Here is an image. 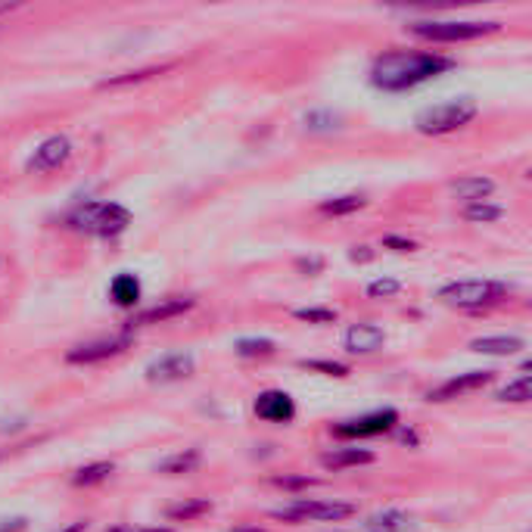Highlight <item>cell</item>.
Returning a JSON list of instances; mask_svg holds the SVG:
<instances>
[{
	"label": "cell",
	"mask_w": 532,
	"mask_h": 532,
	"mask_svg": "<svg viewBox=\"0 0 532 532\" xmlns=\"http://www.w3.org/2000/svg\"><path fill=\"white\" fill-rule=\"evenodd\" d=\"M172 65H150V69H141V72H128V75H118V78H107L103 82V88H122V84H134V82H147V78L153 75H162V72H168Z\"/></svg>",
	"instance_id": "28"
},
{
	"label": "cell",
	"mask_w": 532,
	"mask_h": 532,
	"mask_svg": "<svg viewBox=\"0 0 532 532\" xmlns=\"http://www.w3.org/2000/svg\"><path fill=\"white\" fill-rule=\"evenodd\" d=\"M408 529H411V517L396 508L380 511V514L367 517L365 523V532H408Z\"/></svg>",
	"instance_id": "19"
},
{
	"label": "cell",
	"mask_w": 532,
	"mask_h": 532,
	"mask_svg": "<svg viewBox=\"0 0 532 532\" xmlns=\"http://www.w3.org/2000/svg\"><path fill=\"white\" fill-rule=\"evenodd\" d=\"M504 215L502 206H495V202L483 200V202H470V206H464V219L468 221H479V225H489V221H498Z\"/></svg>",
	"instance_id": "27"
},
{
	"label": "cell",
	"mask_w": 532,
	"mask_h": 532,
	"mask_svg": "<svg viewBox=\"0 0 532 532\" xmlns=\"http://www.w3.org/2000/svg\"><path fill=\"white\" fill-rule=\"evenodd\" d=\"M234 352L240 355V358H268V355L278 352V346L268 337H240L234 343Z\"/></svg>",
	"instance_id": "24"
},
{
	"label": "cell",
	"mask_w": 532,
	"mask_h": 532,
	"mask_svg": "<svg viewBox=\"0 0 532 532\" xmlns=\"http://www.w3.org/2000/svg\"><path fill=\"white\" fill-rule=\"evenodd\" d=\"M193 371H196V358L190 352L177 349V352H166L150 361L143 377L156 386H168V383H181V380L193 377Z\"/></svg>",
	"instance_id": "8"
},
{
	"label": "cell",
	"mask_w": 532,
	"mask_h": 532,
	"mask_svg": "<svg viewBox=\"0 0 532 532\" xmlns=\"http://www.w3.org/2000/svg\"><path fill=\"white\" fill-rule=\"evenodd\" d=\"M231 532H265V529H259V527H236Z\"/></svg>",
	"instance_id": "39"
},
{
	"label": "cell",
	"mask_w": 532,
	"mask_h": 532,
	"mask_svg": "<svg viewBox=\"0 0 532 532\" xmlns=\"http://www.w3.org/2000/svg\"><path fill=\"white\" fill-rule=\"evenodd\" d=\"M131 343H134L131 330L118 333V337L88 339V343L72 346V349L65 352V361H69V365H97V361H107V358H116V355H122Z\"/></svg>",
	"instance_id": "9"
},
{
	"label": "cell",
	"mask_w": 532,
	"mask_h": 532,
	"mask_svg": "<svg viewBox=\"0 0 532 532\" xmlns=\"http://www.w3.org/2000/svg\"><path fill=\"white\" fill-rule=\"evenodd\" d=\"M84 529H88V520H75V523H69V527H63L56 532H84Z\"/></svg>",
	"instance_id": "37"
},
{
	"label": "cell",
	"mask_w": 532,
	"mask_h": 532,
	"mask_svg": "<svg viewBox=\"0 0 532 532\" xmlns=\"http://www.w3.org/2000/svg\"><path fill=\"white\" fill-rule=\"evenodd\" d=\"M399 290H402V284H399L396 278H377L367 284V296H371V299H390V296H396Z\"/></svg>",
	"instance_id": "30"
},
{
	"label": "cell",
	"mask_w": 532,
	"mask_h": 532,
	"mask_svg": "<svg viewBox=\"0 0 532 532\" xmlns=\"http://www.w3.org/2000/svg\"><path fill=\"white\" fill-rule=\"evenodd\" d=\"M200 464H202V451L200 449H184V451H177V455L166 458V461H162L156 470L168 473V476H181V473H193Z\"/></svg>",
	"instance_id": "22"
},
{
	"label": "cell",
	"mask_w": 532,
	"mask_h": 532,
	"mask_svg": "<svg viewBox=\"0 0 532 532\" xmlns=\"http://www.w3.org/2000/svg\"><path fill=\"white\" fill-rule=\"evenodd\" d=\"M498 22H458V19H417L408 25V31L420 41L433 44H461V41H476L492 31H498Z\"/></svg>",
	"instance_id": "5"
},
{
	"label": "cell",
	"mask_w": 532,
	"mask_h": 532,
	"mask_svg": "<svg viewBox=\"0 0 532 532\" xmlns=\"http://www.w3.org/2000/svg\"><path fill=\"white\" fill-rule=\"evenodd\" d=\"M383 246L386 249H396V253H414V240H405V236H386L383 240Z\"/></svg>",
	"instance_id": "34"
},
{
	"label": "cell",
	"mask_w": 532,
	"mask_h": 532,
	"mask_svg": "<svg viewBox=\"0 0 532 532\" xmlns=\"http://www.w3.org/2000/svg\"><path fill=\"white\" fill-rule=\"evenodd\" d=\"M451 193H455L458 200H464L470 206V202L489 200V196L495 193V181H492V177H483V175L458 177V181H451Z\"/></svg>",
	"instance_id": "16"
},
{
	"label": "cell",
	"mask_w": 532,
	"mask_h": 532,
	"mask_svg": "<svg viewBox=\"0 0 532 532\" xmlns=\"http://www.w3.org/2000/svg\"><path fill=\"white\" fill-rule=\"evenodd\" d=\"M476 113H479V107L473 97H458V100H445V103H436V107L420 109L417 118H414V128L430 137L449 134V131H458L468 122H473Z\"/></svg>",
	"instance_id": "4"
},
{
	"label": "cell",
	"mask_w": 532,
	"mask_h": 532,
	"mask_svg": "<svg viewBox=\"0 0 532 532\" xmlns=\"http://www.w3.org/2000/svg\"><path fill=\"white\" fill-rule=\"evenodd\" d=\"M305 371H321V373H327V377H346L349 373V367L343 365V361H324V358H302L299 361Z\"/></svg>",
	"instance_id": "29"
},
{
	"label": "cell",
	"mask_w": 532,
	"mask_h": 532,
	"mask_svg": "<svg viewBox=\"0 0 532 532\" xmlns=\"http://www.w3.org/2000/svg\"><path fill=\"white\" fill-rule=\"evenodd\" d=\"M470 349L479 352V355H495V358H508V355H517V352L527 349V339L504 337V333H498V337H476V339H470Z\"/></svg>",
	"instance_id": "17"
},
{
	"label": "cell",
	"mask_w": 532,
	"mask_h": 532,
	"mask_svg": "<svg viewBox=\"0 0 532 532\" xmlns=\"http://www.w3.org/2000/svg\"><path fill=\"white\" fill-rule=\"evenodd\" d=\"M116 464L113 461H94V464H84V468H78L72 473V485H78V489H88V485H100L107 483L109 476H113Z\"/></svg>",
	"instance_id": "21"
},
{
	"label": "cell",
	"mask_w": 532,
	"mask_h": 532,
	"mask_svg": "<svg viewBox=\"0 0 532 532\" xmlns=\"http://www.w3.org/2000/svg\"><path fill=\"white\" fill-rule=\"evenodd\" d=\"M29 520L25 517H13V520H0V532H25Z\"/></svg>",
	"instance_id": "35"
},
{
	"label": "cell",
	"mask_w": 532,
	"mask_h": 532,
	"mask_svg": "<svg viewBox=\"0 0 532 532\" xmlns=\"http://www.w3.org/2000/svg\"><path fill=\"white\" fill-rule=\"evenodd\" d=\"M69 156H72V141L65 134H54V137H47V141L38 143L35 153H31L29 162H25V172H31V175L54 172V168L69 162Z\"/></svg>",
	"instance_id": "11"
},
{
	"label": "cell",
	"mask_w": 532,
	"mask_h": 532,
	"mask_svg": "<svg viewBox=\"0 0 532 532\" xmlns=\"http://www.w3.org/2000/svg\"><path fill=\"white\" fill-rule=\"evenodd\" d=\"M109 296H113L116 305L134 308L137 302H141V280H137L134 274H128V271L116 274L113 284H109Z\"/></svg>",
	"instance_id": "18"
},
{
	"label": "cell",
	"mask_w": 532,
	"mask_h": 532,
	"mask_svg": "<svg viewBox=\"0 0 532 532\" xmlns=\"http://www.w3.org/2000/svg\"><path fill=\"white\" fill-rule=\"evenodd\" d=\"M355 514V504L349 502H321V498H293V502L280 504V508L271 511L274 520H284V523H339V520H349Z\"/></svg>",
	"instance_id": "6"
},
{
	"label": "cell",
	"mask_w": 532,
	"mask_h": 532,
	"mask_svg": "<svg viewBox=\"0 0 532 532\" xmlns=\"http://www.w3.org/2000/svg\"><path fill=\"white\" fill-rule=\"evenodd\" d=\"M399 426V411L396 408H380L371 414H361L352 420H339L333 426V436L339 439H371V436H383V433L396 430Z\"/></svg>",
	"instance_id": "7"
},
{
	"label": "cell",
	"mask_w": 532,
	"mask_h": 532,
	"mask_svg": "<svg viewBox=\"0 0 532 532\" xmlns=\"http://www.w3.org/2000/svg\"><path fill=\"white\" fill-rule=\"evenodd\" d=\"M253 411H255V417L265 420V424H293L296 402L290 392H284V390H265L255 396Z\"/></svg>",
	"instance_id": "12"
},
{
	"label": "cell",
	"mask_w": 532,
	"mask_h": 532,
	"mask_svg": "<svg viewBox=\"0 0 532 532\" xmlns=\"http://www.w3.org/2000/svg\"><path fill=\"white\" fill-rule=\"evenodd\" d=\"M495 380V371H468L458 373V377H449L445 383L433 386L426 392V402H455V399H464L476 390H485V386Z\"/></svg>",
	"instance_id": "10"
},
{
	"label": "cell",
	"mask_w": 532,
	"mask_h": 532,
	"mask_svg": "<svg viewBox=\"0 0 532 532\" xmlns=\"http://www.w3.org/2000/svg\"><path fill=\"white\" fill-rule=\"evenodd\" d=\"M367 206V200L361 193H346V196H333V200H324L321 202V212L324 215H352V212H358V209H365Z\"/></svg>",
	"instance_id": "25"
},
{
	"label": "cell",
	"mask_w": 532,
	"mask_h": 532,
	"mask_svg": "<svg viewBox=\"0 0 532 532\" xmlns=\"http://www.w3.org/2000/svg\"><path fill=\"white\" fill-rule=\"evenodd\" d=\"M349 259H352V262H371L373 253H371L367 246H355L352 253H349Z\"/></svg>",
	"instance_id": "36"
},
{
	"label": "cell",
	"mask_w": 532,
	"mask_h": 532,
	"mask_svg": "<svg viewBox=\"0 0 532 532\" xmlns=\"http://www.w3.org/2000/svg\"><path fill=\"white\" fill-rule=\"evenodd\" d=\"M107 532H134V529H131V527H124V523H118V527H109Z\"/></svg>",
	"instance_id": "38"
},
{
	"label": "cell",
	"mask_w": 532,
	"mask_h": 532,
	"mask_svg": "<svg viewBox=\"0 0 532 532\" xmlns=\"http://www.w3.org/2000/svg\"><path fill=\"white\" fill-rule=\"evenodd\" d=\"M65 225L75 227L82 234H94V236H118L128 231L131 225V212L118 202L107 200H88L82 206H75L65 215Z\"/></svg>",
	"instance_id": "2"
},
{
	"label": "cell",
	"mask_w": 532,
	"mask_h": 532,
	"mask_svg": "<svg viewBox=\"0 0 532 532\" xmlns=\"http://www.w3.org/2000/svg\"><path fill=\"white\" fill-rule=\"evenodd\" d=\"M383 343H386V330L380 324H373V321L352 324L343 337V346L349 355H371V352H377Z\"/></svg>",
	"instance_id": "14"
},
{
	"label": "cell",
	"mask_w": 532,
	"mask_h": 532,
	"mask_svg": "<svg viewBox=\"0 0 532 532\" xmlns=\"http://www.w3.org/2000/svg\"><path fill=\"white\" fill-rule=\"evenodd\" d=\"M511 293V284L504 280H455V284H445L439 290V299L451 308H461V312H483V308H492Z\"/></svg>",
	"instance_id": "3"
},
{
	"label": "cell",
	"mask_w": 532,
	"mask_h": 532,
	"mask_svg": "<svg viewBox=\"0 0 532 532\" xmlns=\"http://www.w3.org/2000/svg\"><path fill=\"white\" fill-rule=\"evenodd\" d=\"M296 268H299L302 274H312V278H314V274L324 271V259H318V255H305V259L296 262Z\"/></svg>",
	"instance_id": "33"
},
{
	"label": "cell",
	"mask_w": 532,
	"mask_h": 532,
	"mask_svg": "<svg viewBox=\"0 0 532 532\" xmlns=\"http://www.w3.org/2000/svg\"><path fill=\"white\" fill-rule=\"evenodd\" d=\"M302 124H305V131H314V134H330V131L343 128V116L333 113V109H312V113L302 116Z\"/></svg>",
	"instance_id": "23"
},
{
	"label": "cell",
	"mask_w": 532,
	"mask_h": 532,
	"mask_svg": "<svg viewBox=\"0 0 532 532\" xmlns=\"http://www.w3.org/2000/svg\"><path fill=\"white\" fill-rule=\"evenodd\" d=\"M193 305H196L193 296H168V299H159V302H156V305L143 308V312L137 314L134 321H131V327L166 324V321H172V318H181V314H187Z\"/></svg>",
	"instance_id": "13"
},
{
	"label": "cell",
	"mask_w": 532,
	"mask_h": 532,
	"mask_svg": "<svg viewBox=\"0 0 532 532\" xmlns=\"http://www.w3.org/2000/svg\"><path fill=\"white\" fill-rule=\"evenodd\" d=\"M206 514H212V502H209V498H187V502H177L166 511V517L175 523L200 520V517H206Z\"/></svg>",
	"instance_id": "20"
},
{
	"label": "cell",
	"mask_w": 532,
	"mask_h": 532,
	"mask_svg": "<svg viewBox=\"0 0 532 532\" xmlns=\"http://www.w3.org/2000/svg\"><path fill=\"white\" fill-rule=\"evenodd\" d=\"M455 69V59L442 54H424V50H386L373 59L371 84L386 94H402L424 82L445 75Z\"/></svg>",
	"instance_id": "1"
},
{
	"label": "cell",
	"mask_w": 532,
	"mask_h": 532,
	"mask_svg": "<svg viewBox=\"0 0 532 532\" xmlns=\"http://www.w3.org/2000/svg\"><path fill=\"white\" fill-rule=\"evenodd\" d=\"M278 489H308V485H314L318 479H312V476H274L271 479Z\"/></svg>",
	"instance_id": "32"
},
{
	"label": "cell",
	"mask_w": 532,
	"mask_h": 532,
	"mask_svg": "<svg viewBox=\"0 0 532 532\" xmlns=\"http://www.w3.org/2000/svg\"><path fill=\"white\" fill-rule=\"evenodd\" d=\"M532 399V377L529 373H523V377H517L514 383H508L502 392H498V402H504V405H527Z\"/></svg>",
	"instance_id": "26"
},
{
	"label": "cell",
	"mask_w": 532,
	"mask_h": 532,
	"mask_svg": "<svg viewBox=\"0 0 532 532\" xmlns=\"http://www.w3.org/2000/svg\"><path fill=\"white\" fill-rule=\"evenodd\" d=\"M365 464H373V451L358 449V445H343V449H333L321 455V468L324 470H349V468H365Z\"/></svg>",
	"instance_id": "15"
},
{
	"label": "cell",
	"mask_w": 532,
	"mask_h": 532,
	"mask_svg": "<svg viewBox=\"0 0 532 532\" xmlns=\"http://www.w3.org/2000/svg\"><path fill=\"white\" fill-rule=\"evenodd\" d=\"M293 314L299 321H308V324H333V321H337L333 308H296Z\"/></svg>",
	"instance_id": "31"
},
{
	"label": "cell",
	"mask_w": 532,
	"mask_h": 532,
	"mask_svg": "<svg viewBox=\"0 0 532 532\" xmlns=\"http://www.w3.org/2000/svg\"><path fill=\"white\" fill-rule=\"evenodd\" d=\"M143 532H172V529H143Z\"/></svg>",
	"instance_id": "40"
}]
</instances>
